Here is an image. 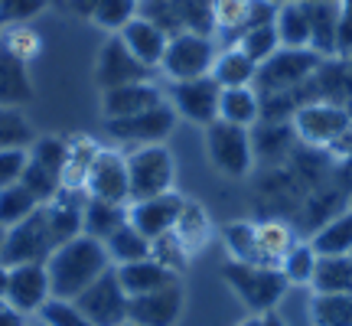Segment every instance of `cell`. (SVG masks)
<instances>
[{
  "label": "cell",
  "mask_w": 352,
  "mask_h": 326,
  "mask_svg": "<svg viewBox=\"0 0 352 326\" xmlns=\"http://www.w3.org/2000/svg\"><path fill=\"white\" fill-rule=\"evenodd\" d=\"M114 264L108 258L104 241L91 239V235H76V239L56 245L52 254L46 258V271H50L52 297H65L76 301L85 287H91L104 271H111Z\"/></svg>",
  "instance_id": "obj_1"
},
{
  "label": "cell",
  "mask_w": 352,
  "mask_h": 326,
  "mask_svg": "<svg viewBox=\"0 0 352 326\" xmlns=\"http://www.w3.org/2000/svg\"><path fill=\"white\" fill-rule=\"evenodd\" d=\"M226 287L239 297V303L254 316H264L277 310V303L287 294V277L280 274V268L271 264H252V261H232L228 258L222 268Z\"/></svg>",
  "instance_id": "obj_2"
},
{
  "label": "cell",
  "mask_w": 352,
  "mask_h": 326,
  "mask_svg": "<svg viewBox=\"0 0 352 326\" xmlns=\"http://www.w3.org/2000/svg\"><path fill=\"white\" fill-rule=\"evenodd\" d=\"M320 65H323V59L314 50H284L280 46L271 59H264L258 65L254 88L261 98H284L290 91H297L303 82H310Z\"/></svg>",
  "instance_id": "obj_3"
},
{
  "label": "cell",
  "mask_w": 352,
  "mask_h": 326,
  "mask_svg": "<svg viewBox=\"0 0 352 326\" xmlns=\"http://www.w3.org/2000/svg\"><path fill=\"white\" fill-rule=\"evenodd\" d=\"M127 157V183H131V202L164 196L176 189V160L166 144L134 147L124 151Z\"/></svg>",
  "instance_id": "obj_4"
},
{
  "label": "cell",
  "mask_w": 352,
  "mask_h": 326,
  "mask_svg": "<svg viewBox=\"0 0 352 326\" xmlns=\"http://www.w3.org/2000/svg\"><path fill=\"white\" fill-rule=\"evenodd\" d=\"M219 56V43L212 33H196V30H183L166 39V52L160 72L170 82H189V78H202L212 72V63Z\"/></svg>",
  "instance_id": "obj_5"
},
{
  "label": "cell",
  "mask_w": 352,
  "mask_h": 326,
  "mask_svg": "<svg viewBox=\"0 0 352 326\" xmlns=\"http://www.w3.org/2000/svg\"><path fill=\"white\" fill-rule=\"evenodd\" d=\"M290 124L297 131L300 144L314 147V151H327V147H336L340 140L349 138L352 114L333 101H307L294 111Z\"/></svg>",
  "instance_id": "obj_6"
},
{
  "label": "cell",
  "mask_w": 352,
  "mask_h": 326,
  "mask_svg": "<svg viewBox=\"0 0 352 326\" xmlns=\"http://www.w3.org/2000/svg\"><path fill=\"white\" fill-rule=\"evenodd\" d=\"M206 157H209L215 173L228 176V180L248 176L254 166L252 131L226 124V121H212L206 127Z\"/></svg>",
  "instance_id": "obj_7"
},
{
  "label": "cell",
  "mask_w": 352,
  "mask_h": 326,
  "mask_svg": "<svg viewBox=\"0 0 352 326\" xmlns=\"http://www.w3.org/2000/svg\"><path fill=\"white\" fill-rule=\"evenodd\" d=\"M56 248V239H52L50 219H46V209L39 206L33 215H26L23 222L7 228V241H3V254L0 261L7 268H16V264H46V258Z\"/></svg>",
  "instance_id": "obj_8"
},
{
  "label": "cell",
  "mask_w": 352,
  "mask_h": 326,
  "mask_svg": "<svg viewBox=\"0 0 352 326\" xmlns=\"http://www.w3.org/2000/svg\"><path fill=\"white\" fill-rule=\"evenodd\" d=\"M176 111L170 108V101L157 105L151 111L131 114V118H118V121H104L108 138H114L118 144H124L127 151L134 147H151V144H166V138L173 134L176 127Z\"/></svg>",
  "instance_id": "obj_9"
},
{
  "label": "cell",
  "mask_w": 352,
  "mask_h": 326,
  "mask_svg": "<svg viewBox=\"0 0 352 326\" xmlns=\"http://www.w3.org/2000/svg\"><path fill=\"white\" fill-rule=\"evenodd\" d=\"M219 95H222V88L212 76L170 82V88H166V101L176 111V118L199 127H209L212 121H219Z\"/></svg>",
  "instance_id": "obj_10"
},
{
  "label": "cell",
  "mask_w": 352,
  "mask_h": 326,
  "mask_svg": "<svg viewBox=\"0 0 352 326\" xmlns=\"http://www.w3.org/2000/svg\"><path fill=\"white\" fill-rule=\"evenodd\" d=\"M153 76H157V72L140 63L138 56L121 43L118 33H111V36L101 43L98 59H95V85H98L101 91H111V88H121V85H134V82H151Z\"/></svg>",
  "instance_id": "obj_11"
},
{
  "label": "cell",
  "mask_w": 352,
  "mask_h": 326,
  "mask_svg": "<svg viewBox=\"0 0 352 326\" xmlns=\"http://www.w3.org/2000/svg\"><path fill=\"white\" fill-rule=\"evenodd\" d=\"M85 196L104 202H131V183H127V157L118 147H98L91 170L85 176Z\"/></svg>",
  "instance_id": "obj_12"
},
{
  "label": "cell",
  "mask_w": 352,
  "mask_h": 326,
  "mask_svg": "<svg viewBox=\"0 0 352 326\" xmlns=\"http://www.w3.org/2000/svg\"><path fill=\"white\" fill-rule=\"evenodd\" d=\"M76 303H78V310L91 320V326H118L127 320L131 297L124 294V287H121V281H118V274H114V268H111L91 287L82 290L76 297Z\"/></svg>",
  "instance_id": "obj_13"
},
{
  "label": "cell",
  "mask_w": 352,
  "mask_h": 326,
  "mask_svg": "<svg viewBox=\"0 0 352 326\" xmlns=\"http://www.w3.org/2000/svg\"><path fill=\"white\" fill-rule=\"evenodd\" d=\"M186 307V287L176 277L164 287L151 290V294H138L127 303V320L138 326H176Z\"/></svg>",
  "instance_id": "obj_14"
},
{
  "label": "cell",
  "mask_w": 352,
  "mask_h": 326,
  "mask_svg": "<svg viewBox=\"0 0 352 326\" xmlns=\"http://www.w3.org/2000/svg\"><path fill=\"white\" fill-rule=\"evenodd\" d=\"M183 202H186V196L179 189L164 193V196H151V199H138L127 206V222L138 228L140 235H147L153 241L160 235H166V232H173Z\"/></svg>",
  "instance_id": "obj_15"
},
{
  "label": "cell",
  "mask_w": 352,
  "mask_h": 326,
  "mask_svg": "<svg viewBox=\"0 0 352 326\" xmlns=\"http://www.w3.org/2000/svg\"><path fill=\"white\" fill-rule=\"evenodd\" d=\"M52 297L50 271L46 264H16L10 268V284H7V303L13 310H20L23 316L39 314L43 303Z\"/></svg>",
  "instance_id": "obj_16"
},
{
  "label": "cell",
  "mask_w": 352,
  "mask_h": 326,
  "mask_svg": "<svg viewBox=\"0 0 352 326\" xmlns=\"http://www.w3.org/2000/svg\"><path fill=\"white\" fill-rule=\"evenodd\" d=\"M166 101V88L151 82H134V85H121L111 91H101V118L104 121H118V118H131V114L151 111L157 105Z\"/></svg>",
  "instance_id": "obj_17"
},
{
  "label": "cell",
  "mask_w": 352,
  "mask_h": 326,
  "mask_svg": "<svg viewBox=\"0 0 352 326\" xmlns=\"http://www.w3.org/2000/svg\"><path fill=\"white\" fill-rule=\"evenodd\" d=\"M118 36H121V43H124L127 50L134 52L147 69L160 72V63H164V52H166V39H170V33H166L164 26H157L151 17L138 13Z\"/></svg>",
  "instance_id": "obj_18"
},
{
  "label": "cell",
  "mask_w": 352,
  "mask_h": 326,
  "mask_svg": "<svg viewBox=\"0 0 352 326\" xmlns=\"http://www.w3.org/2000/svg\"><path fill=\"white\" fill-rule=\"evenodd\" d=\"M297 131L290 121H258L252 127V147L254 163H280L287 160L297 147Z\"/></svg>",
  "instance_id": "obj_19"
},
{
  "label": "cell",
  "mask_w": 352,
  "mask_h": 326,
  "mask_svg": "<svg viewBox=\"0 0 352 326\" xmlns=\"http://www.w3.org/2000/svg\"><path fill=\"white\" fill-rule=\"evenodd\" d=\"M114 274L121 281L127 297H138V294H151V290L164 287L170 281H176L179 274H173L170 268L157 261V258H140L131 264H114Z\"/></svg>",
  "instance_id": "obj_20"
},
{
  "label": "cell",
  "mask_w": 352,
  "mask_h": 326,
  "mask_svg": "<svg viewBox=\"0 0 352 326\" xmlns=\"http://www.w3.org/2000/svg\"><path fill=\"white\" fill-rule=\"evenodd\" d=\"M310 245L320 258H336V254H352V209H340L310 232Z\"/></svg>",
  "instance_id": "obj_21"
},
{
  "label": "cell",
  "mask_w": 352,
  "mask_h": 326,
  "mask_svg": "<svg viewBox=\"0 0 352 326\" xmlns=\"http://www.w3.org/2000/svg\"><path fill=\"white\" fill-rule=\"evenodd\" d=\"M26 101H33L30 65L0 46V108H23Z\"/></svg>",
  "instance_id": "obj_22"
},
{
  "label": "cell",
  "mask_w": 352,
  "mask_h": 326,
  "mask_svg": "<svg viewBox=\"0 0 352 326\" xmlns=\"http://www.w3.org/2000/svg\"><path fill=\"white\" fill-rule=\"evenodd\" d=\"M261 95L254 85H241V88H222L219 95V121L235 127H248L252 131L261 121Z\"/></svg>",
  "instance_id": "obj_23"
},
{
  "label": "cell",
  "mask_w": 352,
  "mask_h": 326,
  "mask_svg": "<svg viewBox=\"0 0 352 326\" xmlns=\"http://www.w3.org/2000/svg\"><path fill=\"white\" fill-rule=\"evenodd\" d=\"M310 10V50L320 59L340 56V3H307Z\"/></svg>",
  "instance_id": "obj_24"
},
{
  "label": "cell",
  "mask_w": 352,
  "mask_h": 326,
  "mask_svg": "<svg viewBox=\"0 0 352 326\" xmlns=\"http://www.w3.org/2000/svg\"><path fill=\"white\" fill-rule=\"evenodd\" d=\"M173 235L179 239V245H183L189 254H199V251L209 245V239H212V219H209L202 202H196V199L183 202V209L176 215Z\"/></svg>",
  "instance_id": "obj_25"
},
{
  "label": "cell",
  "mask_w": 352,
  "mask_h": 326,
  "mask_svg": "<svg viewBox=\"0 0 352 326\" xmlns=\"http://www.w3.org/2000/svg\"><path fill=\"white\" fill-rule=\"evenodd\" d=\"M209 76L219 82V88H241V85H254V76H258V63L248 59L245 52L228 43V46H219V56L212 63V72Z\"/></svg>",
  "instance_id": "obj_26"
},
{
  "label": "cell",
  "mask_w": 352,
  "mask_h": 326,
  "mask_svg": "<svg viewBox=\"0 0 352 326\" xmlns=\"http://www.w3.org/2000/svg\"><path fill=\"white\" fill-rule=\"evenodd\" d=\"M274 30L284 50H310V10L307 3H277Z\"/></svg>",
  "instance_id": "obj_27"
},
{
  "label": "cell",
  "mask_w": 352,
  "mask_h": 326,
  "mask_svg": "<svg viewBox=\"0 0 352 326\" xmlns=\"http://www.w3.org/2000/svg\"><path fill=\"white\" fill-rule=\"evenodd\" d=\"M254 239H258V264H271L277 268L280 258L290 251V245L297 241L294 228L280 219H264V222H254Z\"/></svg>",
  "instance_id": "obj_28"
},
{
  "label": "cell",
  "mask_w": 352,
  "mask_h": 326,
  "mask_svg": "<svg viewBox=\"0 0 352 326\" xmlns=\"http://www.w3.org/2000/svg\"><path fill=\"white\" fill-rule=\"evenodd\" d=\"M131 206V202H127ZM127 206L121 202H104V199H85V215H82V232L91 239L104 241L114 235L118 228L127 222Z\"/></svg>",
  "instance_id": "obj_29"
},
{
  "label": "cell",
  "mask_w": 352,
  "mask_h": 326,
  "mask_svg": "<svg viewBox=\"0 0 352 326\" xmlns=\"http://www.w3.org/2000/svg\"><path fill=\"white\" fill-rule=\"evenodd\" d=\"M310 290L314 294H352V254L320 258Z\"/></svg>",
  "instance_id": "obj_30"
},
{
  "label": "cell",
  "mask_w": 352,
  "mask_h": 326,
  "mask_svg": "<svg viewBox=\"0 0 352 326\" xmlns=\"http://www.w3.org/2000/svg\"><path fill=\"white\" fill-rule=\"evenodd\" d=\"M316 264H320V254L314 251V245L310 241H294L277 268H280V274L287 277L290 287H310L316 274Z\"/></svg>",
  "instance_id": "obj_31"
},
{
  "label": "cell",
  "mask_w": 352,
  "mask_h": 326,
  "mask_svg": "<svg viewBox=\"0 0 352 326\" xmlns=\"http://www.w3.org/2000/svg\"><path fill=\"white\" fill-rule=\"evenodd\" d=\"M307 314L314 326H352V294H314Z\"/></svg>",
  "instance_id": "obj_32"
},
{
  "label": "cell",
  "mask_w": 352,
  "mask_h": 326,
  "mask_svg": "<svg viewBox=\"0 0 352 326\" xmlns=\"http://www.w3.org/2000/svg\"><path fill=\"white\" fill-rule=\"evenodd\" d=\"M98 153V144L85 134L69 140V153H65L63 166V189H85V176L91 170V160Z\"/></svg>",
  "instance_id": "obj_33"
},
{
  "label": "cell",
  "mask_w": 352,
  "mask_h": 326,
  "mask_svg": "<svg viewBox=\"0 0 352 326\" xmlns=\"http://www.w3.org/2000/svg\"><path fill=\"white\" fill-rule=\"evenodd\" d=\"M104 248H108L111 264H131V261H140V258H151V239L140 235L131 222H124L114 235H108Z\"/></svg>",
  "instance_id": "obj_34"
},
{
  "label": "cell",
  "mask_w": 352,
  "mask_h": 326,
  "mask_svg": "<svg viewBox=\"0 0 352 326\" xmlns=\"http://www.w3.org/2000/svg\"><path fill=\"white\" fill-rule=\"evenodd\" d=\"M248 10H252V0H209L212 30L215 33H226L228 43H235L239 33L245 30V23H248Z\"/></svg>",
  "instance_id": "obj_35"
},
{
  "label": "cell",
  "mask_w": 352,
  "mask_h": 326,
  "mask_svg": "<svg viewBox=\"0 0 352 326\" xmlns=\"http://www.w3.org/2000/svg\"><path fill=\"white\" fill-rule=\"evenodd\" d=\"M36 140V131L20 108H0V151H20Z\"/></svg>",
  "instance_id": "obj_36"
},
{
  "label": "cell",
  "mask_w": 352,
  "mask_h": 326,
  "mask_svg": "<svg viewBox=\"0 0 352 326\" xmlns=\"http://www.w3.org/2000/svg\"><path fill=\"white\" fill-rule=\"evenodd\" d=\"M235 46H239L248 59L261 65L264 59H271L277 50H280V39H277V30L274 23H264V26H248V30H241L239 39H235Z\"/></svg>",
  "instance_id": "obj_37"
},
{
  "label": "cell",
  "mask_w": 352,
  "mask_h": 326,
  "mask_svg": "<svg viewBox=\"0 0 352 326\" xmlns=\"http://www.w3.org/2000/svg\"><path fill=\"white\" fill-rule=\"evenodd\" d=\"M39 209L36 196L23 186V183H16V186H7L0 189V226L10 228L16 222H23L26 215H33Z\"/></svg>",
  "instance_id": "obj_38"
},
{
  "label": "cell",
  "mask_w": 352,
  "mask_h": 326,
  "mask_svg": "<svg viewBox=\"0 0 352 326\" xmlns=\"http://www.w3.org/2000/svg\"><path fill=\"white\" fill-rule=\"evenodd\" d=\"M222 241L232 261H252L258 264V239H254V222H228L222 228Z\"/></svg>",
  "instance_id": "obj_39"
},
{
  "label": "cell",
  "mask_w": 352,
  "mask_h": 326,
  "mask_svg": "<svg viewBox=\"0 0 352 326\" xmlns=\"http://www.w3.org/2000/svg\"><path fill=\"white\" fill-rule=\"evenodd\" d=\"M138 13L140 0H98V7L91 13V23L108 30V33H121Z\"/></svg>",
  "instance_id": "obj_40"
},
{
  "label": "cell",
  "mask_w": 352,
  "mask_h": 326,
  "mask_svg": "<svg viewBox=\"0 0 352 326\" xmlns=\"http://www.w3.org/2000/svg\"><path fill=\"white\" fill-rule=\"evenodd\" d=\"M0 46L30 65L33 59H39V52H43V36H39L36 30H30L26 23L3 26V30H0Z\"/></svg>",
  "instance_id": "obj_41"
},
{
  "label": "cell",
  "mask_w": 352,
  "mask_h": 326,
  "mask_svg": "<svg viewBox=\"0 0 352 326\" xmlns=\"http://www.w3.org/2000/svg\"><path fill=\"white\" fill-rule=\"evenodd\" d=\"M36 320L43 326H91V320L78 310V303L65 301V297H50L36 314Z\"/></svg>",
  "instance_id": "obj_42"
},
{
  "label": "cell",
  "mask_w": 352,
  "mask_h": 326,
  "mask_svg": "<svg viewBox=\"0 0 352 326\" xmlns=\"http://www.w3.org/2000/svg\"><path fill=\"white\" fill-rule=\"evenodd\" d=\"M65 153H69V140L65 138H36L30 144V160L46 166L63 180V166H65Z\"/></svg>",
  "instance_id": "obj_43"
},
{
  "label": "cell",
  "mask_w": 352,
  "mask_h": 326,
  "mask_svg": "<svg viewBox=\"0 0 352 326\" xmlns=\"http://www.w3.org/2000/svg\"><path fill=\"white\" fill-rule=\"evenodd\" d=\"M20 183H23V186L30 189L33 196H36L39 206H46V202H50L52 196H56V193L63 189V180H59V176L52 173V170H46V166H39V163H33V160L26 163L23 180H20Z\"/></svg>",
  "instance_id": "obj_44"
},
{
  "label": "cell",
  "mask_w": 352,
  "mask_h": 326,
  "mask_svg": "<svg viewBox=\"0 0 352 326\" xmlns=\"http://www.w3.org/2000/svg\"><path fill=\"white\" fill-rule=\"evenodd\" d=\"M151 258H157V261L164 264V268H170L173 274H183L192 254L179 245V239H176L173 232H166V235H160V239L151 241Z\"/></svg>",
  "instance_id": "obj_45"
},
{
  "label": "cell",
  "mask_w": 352,
  "mask_h": 326,
  "mask_svg": "<svg viewBox=\"0 0 352 326\" xmlns=\"http://www.w3.org/2000/svg\"><path fill=\"white\" fill-rule=\"evenodd\" d=\"M46 10V0H0V30L20 26Z\"/></svg>",
  "instance_id": "obj_46"
},
{
  "label": "cell",
  "mask_w": 352,
  "mask_h": 326,
  "mask_svg": "<svg viewBox=\"0 0 352 326\" xmlns=\"http://www.w3.org/2000/svg\"><path fill=\"white\" fill-rule=\"evenodd\" d=\"M30 163V147H20V151H0V189L16 186L23 180V170Z\"/></svg>",
  "instance_id": "obj_47"
},
{
  "label": "cell",
  "mask_w": 352,
  "mask_h": 326,
  "mask_svg": "<svg viewBox=\"0 0 352 326\" xmlns=\"http://www.w3.org/2000/svg\"><path fill=\"white\" fill-rule=\"evenodd\" d=\"M352 50V0H340V56Z\"/></svg>",
  "instance_id": "obj_48"
},
{
  "label": "cell",
  "mask_w": 352,
  "mask_h": 326,
  "mask_svg": "<svg viewBox=\"0 0 352 326\" xmlns=\"http://www.w3.org/2000/svg\"><path fill=\"white\" fill-rule=\"evenodd\" d=\"M0 326H26V316L13 310L7 301H0Z\"/></svg>",
  "instance_id": "obj_49"
},
{
  "label": "cell",
  "mask_w": 352,
  "mask_h": 326,
  "mask_svg": "<svg viewBox=\"0 0 352 326\" xmlns=\"http://www.w3.org/2000/svg\"><path fill=\"white\" fill-rule=\"evenodd\" d=\"M69 3V10L72 13H82V17H88L91 20V13H95V7H98V0H65Z\"/></svg>",
  "instance_id": "obj_50"
},
{
  "label": "cell",
  "mask_w": 352,
  "mask_h": 326,
  "mask_svg": "<svg viewBox=\"0 0 352 326\" xmlns=\"http://www.w3.org/2000/svg\"><path fill=\"white\" fill-rule=\"evenodd\" d=\"M7 284H10V268L0 261V301H7Z\"/></svg>",
  "instance_id": "obj_51"
},
{
  "label": "cell",
  "mask_w": 352,
  "mask_h": 326,
  "mask_svg": "<svg viewBox=\"0 0 352 326\" xmlns=\"http://www.w3.org/2000/svg\"><path fill=\"white\" fill-rule=\"evenodd\" d=\"M261 326H287V320L277 314V310H271V314H264V316H261Z\"/></svg>",
  "instance_id": "obj_52"
},
{
  "label": "cell",
  "mask_w": 352,
  "mask_h": 326,
  "mask_svg": "<svg viewBox=\"0 0 352 326\" xmlns=\"http://www.w3.org/2000/svg\"><path fill=\"white\" fill-rule=\"evenodd\" d=\"M239 326H261V316H254V314H248L245 320H241Z\"/></svg>",
  "instance_id": "obj_53"
},
{
  "label": "cell",
  "mask_w": 352,
  "mask_h": 326,
  "mask_svg": "<svg viewBox=\"0 0 352 326\" xmlns=\"http://www.w3.org/2000/svg\"><path fill=\"white\" fill-rule=\"evenodd\" d=\"M3 241H7V228L0 226V254H3Z\"/></svg>",
  "instance_id": "obj_54"
},
{
  "label": "cell",
  "mask_w": 352,
  "mask_h": 326,
  "mask_svg": "<svg viewBox=\"0 0 352 326\" xmlns=\"http://www.w3.org/2000/svg\"><path fill=\"white\" fill-rule=\"evenodd\" d=\"M303 3H340V0H303Z\"/></svg>",
  "instance_id": "obj_55"
},
{
  "label": "cell",
  "mask_w": 352,
  "mask_h": 326,
  "mask_svg": "<svg viewBox=\"0 0 352 326\" xmlns=\"http://www.w3.org/2000/svg\"><path fill=\"white\" fill-rule=\"evenodd\" d=\"M274 3H303V0H274Z\"/></svg>",
  "instance_id": "obj_56"
},
{
  "label": "cell",
  "mask_w": 352,
  "mask_h": 326,
  "mask_svg": "<svg viewBox=\"0 0 352 326\" xmlns=\"http://www.w3.org/2000/svg\"><path fill=\"white\" fill-rule=\"evenodd\" d=\"M346 209H352V193H349V199H346Z\"/></svg>",
  "instance_id": "obj_57"
},
{
  "label": "cell",
  "mask_w": 352,
  "mask_h": 326,
  "mask_svg": "<svg viewBox=\"0 0 352 326\" xmlns=\"http://www.w3.org/2000/svg\"><path fill=\"white\" fill-rule=\"evenodd\" d=\"M118 326H138V323H131V320H124V323H118Z\"/></svg>",
  "instance_id": "obj_58"
},
{
  "label": "cell",
  "mask_w": 352,
  "mask_h": 326,
  "mask_svg": "<svg viewBox=\"0 0 352 326\" xmlns=\"http://www.w3.org/2000/svg\"><path fill=\"white\" fill-rule=\"evenodd\" d=\"M33 326H43V323H39V320H36V323H33Z\"/></svg>",
  "instance_id": "obj_59"
},
{
  "label": "cell",
  "mask_w": 352,
  "mask_h": 326,
  "mask_svg": "<svg viewBox=\"0 0 352 326\" xmlns=\"http://www.w3.org/2000/svg\"><path fill=\"white\" fill-rule=\"evenodd\" d=\"M140 3H144V0H140Z\"/></svg>",
  "instance_id": "obj_60"
}]
</instances>
